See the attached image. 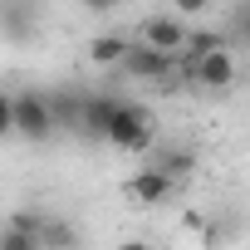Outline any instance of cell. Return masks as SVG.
Instances as JSON below:
<instances>
[{"label": "cell", "mask_w": 250, "mask_h": 250, "mask_svg": "<svg viewBox=\"0 0 250 250\" xmlns=\"http://www.w3.org/2000/svg\"><path fill=\"white\" fill-rule=\"evenodd\" d=\"M103 143H113L118 152H147L152 147V118H147V108L113 98V113L103 123Z\"/></svg>", "instance_id": "obj_1"}, {"label": "cell", "mask_w": 250, "mask_h": 250, "mask_svg": "<svg viewBox=\"0 0 250 250\" xmlns=\"http://www.w3.org/2000/svg\"><path fill=\"white\" fill-rule=\"evenodd\" d=\"M54 103L44 98V93H15V133L20 138H30V143H44V138H54Z\"/></svg>", "instance_id": "obj_2"}, {"label": "cell", "mask_w": 250, "mask_h": 250, "mask_svg": "<svg viewBox=\"0 0 250 250\" xmlns=\"http://www.w3.org/2000/svg\"><path fill=\"white\" fill-rule=\"evenodd\" d=\"M196 88H211V93H221V88H230L235 83V54L226 49V44H211L206 54H196V64H191V74H187Z\"/></svg>", "instance_id": "obj_3"}, {"label": "cell", "mask_w": 250, "mask_h": 250, "mask_svg": "<svg viewBox=\"0 0 250 250\" xmlns=\"http://www.w3.org/2000/svg\"><path fill=\"white\" fill-rule=\"evenodd\" d=\"M118 64L128 69L133 79H143V83H157V79H167V74L177 69L172 54H162V49H152V44H143V40H128V49H123Z\"/></svg>", "instance_id": "obj_4"}, {"label": "cell", "mask_w": 250, "mask_h": 250, "mask_svg": "<svg viewBox=\"0 0 250 250\" xmlns=\"http://www.w3.org/2000/svg\"><path fill=\"white\" fill-rule=\"evenodd\" d=\"M172 187H177V182H172L162 167H152V162H147L143 172H133V177H128V196H133L138 206H157V201H167V196H172Z\"/></svg>", "instance_id": "obj_5"}, {"label": "cell", "mask_w": 250, "mask_h": 250, "mask_svg": "<svg viewBox=\"0 0 250 250\" xmlns=\"http://www.w3.org/2000/svg\"><path fill=\"white\" fill-rule=\"evenodd\" d=\"M187 35H191V30H187L177 15H157V20H147V25L138 30V40L152 44V49H162V54H177V49L187 44Z\"/></svg>", "instance_id": "obj_6"}, {"label": "cell", "mask_w": 250, "mask_h": 250, "mask_svg": "<svg viewBox=\"0 0 250 250\" xmlns=\"http://www.w3.org/2000/svg\"><path fill=\"white\" fill-rule=\"evenodd\" d=\"M108 113H113V98L108 93H83V103H79V133L83 138H103Z\"/></svg>", "instance_id": "obj_7"}, {"label": "cell", "mask_w": 250, "mask_h": 250, "mask_svg": "<svg viewBox=\"0 0 250 250\" xmlns=\"http://www.w3.org/2000/svg\"><path fill=\"white\" fill-rule=\"evenodd\" d=\"M123 49H128L123 35H93V40H88V59H93V64H118Z\"/></svg>", "instance_id": "obj_8"}, {"label": "cell", "mask_w": 250, "mask_h": 250, "mask_svg": "<svg viewBox=\"0 0 250 250\" xmlns=\"http://www.w3.org/2000/svg\"><path fill=\"white\" fill-rule=\"evenodd\" d=\"M152 167H162V172H167L172 182H182V177H187V172L196 167V157H191L187 147H167V152H157V157H152Z\"/></svg>", "instance_id": "obj_9"}, {"label": "cell", "mask_w": 250, "mask_h": 250, "mask_svg": "<svg viewBox=\"0 0 250 250\" xmlns=\"http://www.w3.org/2000/svg\"><path fill=\"white\" fill-rule=\"evenodd\" d=\"M0 250H40V240L30 230H20V226H5L0 230Z\"/></svg>", "instance_id": "obj_10"}, {"label": "cell", "mask_w": 250, "mask_h": 250, "mask_svg": "<svg viewBox=\"0 0 250 250\" xmlns=\"http://www.w3.org/2000/svg\"><path fill=\"white\" fill-rule=\"evenodd\" d=\"M20 15H25V10H5V15H0V30H5L10 40H30V25H25Z\"/></svg>", "instance_id": "obj_11"}, {"label": "cell", "mask_w": 250, "mask_h": 250, "mask_svg": "<svg viewBox=\"0 0 250 250\" xmlns=\"http://www.w3.org/2000/svg\"><path fill=\"white\" fill-rule=\"evenodd\" d=\"M10 133H15V98L0 93V138H10Z\"/></svg>", "instance_id": "obj_12"}, {"label": "cell", "mask_w": 250, "mask_h": 250, "mask_svg": "<svg viewBox=\"0 0 250 250\" xmlns=\"http://www.w3.org/2000/svg\"><path fill=\"white\" fill-rule=\"evenodd\" d=\"M211 0H172V15H206Z\"/></svg>", "instance_id": "obj_13"}, {"label": "cell", "mask_w": 250, "mask_h": 250, "mask_svg": "<svg viewBox=\"0 0 250 250\" xmlns=\"http://www.w3.org/2000/svg\"><path fill=\"white\" fill-rule=\"evenodd\" d=\"M83 5H88V10H113L118 0H83Z\"/></svg>", "instance_id": "obj_14"}, {"label": "cell", "mask_w": 250, "mask_h": 250, "mask_svg": "<svg viewBox=\"0 0 250 250\" xmlns=\"http://www.w3.org/2000/svg\"><path fill=\"white\" fill-rule=\"evenodd\" d=\"M240 30H245V40H250V10H245V20H240Z\"/></svg>", "instance_id": "obj_15"}]
</instances>
